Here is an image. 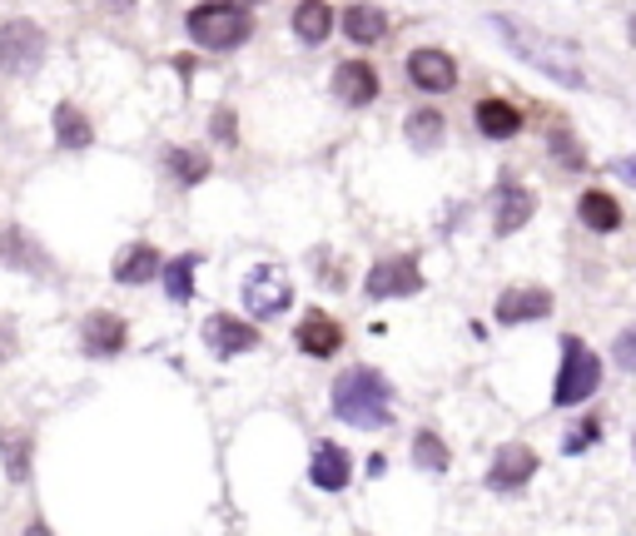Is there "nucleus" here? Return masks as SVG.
I'll return each instance as SVG.
<instances>
[{
	"label": "nucleus",
	"mask_w": 636,
	"mask_h": 536,
	"mask_svg": "<svg viewBox=\"0 0 636 536\" xmlns=\"http://www.w3.org/2000/svg\"><path fill=\"white\" fill-rule=\"evenodd\" d=\"M493 30L503 36V46L512 50V55L527 60L532 71H543L547 80L567 85V90H582V85H587V75H582V55L567 46V40L547 36V30L518 21V15H493Z\"/></svg>",
	"instance_id": "nucleus-1"
},
{
	"label": "nucleus",
	"mask_w": 636,
	"mask_h": 536,
	"mask_svg": "<svg viewBox=\"0 0 636 536\" xmlns=\"http://www.w3.org/2000/svg\"><path fill=\"white\" fill-rule=\"evenodd\" d=\"M333 412H339V422H348V427H389L393 422V387L383 373H373V368H348V373L333 383Z\"/></svg>",
	"instance_id": "nucleus-2"
},
{
	"label": "nucleus",
	"mask_w": 636,
	"mask_h": 536,
	"mask_svg": "<svg viewBox=\"0 0 636 536\" xmlns=\"http://www.w3.org/2000/svg\"><path fill=\"white\" fill-rule=\"evenodd\" d=\"M244 5H254V0H204V5H194V11L185 15V30L189 40L200 50H239L249 40V30H254V21H249Z\"/></svg>",
	"instance_id": "nucleus-3"
},
{
	"label": "nucleus",
	"mask_w": 636,
	"mask_h": 536,
	"mask_svg": "<svg viewBox=\"0 0 636 536\" xmlns=\"http://www.w3.org/2000/svg\"><path fill=\"white\" fill-rule=\"evenodd\" d=\"M597 387H601L597 353H592L582 339H562V373H557L552 403H557V408H577V403H587Z\"/></svg>",
	"instance_id": "nucleus-4"
},
{
	"label": "nucleus",
	"mask_w": 636,
	"mask_h": 536,
	"mask_svg": "<svg viewBox=\"0 0 636 536\" xmlns=\"http://www.w3.org/2000/svg\"><path fill=\"white\" fill-rule=\"evenodd\" d=\"M46 65V30L36 21H5L0 25V71L36 75Z\"/></svg>",
	"instance_id": "nucleus-5"
},
{
	"label": "nucleus",
	"mask_w": 636,
	"mask_h": 536,
	"mask_svg": "<svg viewBox=\"0 0 636 536\" xmlns=\"http://www.w3.org/2000/svg\"><path fill=\"white\" fill-rule=\"evenodd\" d=\"M289 304H294V283H289V273H283L279 264L249 268V279H244V308L249 314L254 318H279Z\"/></svg>",
	"instance_id": "nucleus-6"
},
{
	"label": "nucleus",
	"mask_w": 636,
	"mask_h": 536,
	"mask_svg": "<svg viewBox=\"0 0 636 536\" xmlns=\"http://www.w3.org/2000/svg\"><path fill=\"white\" fill-rule=\"evenodd\" d=\"M423 289V268H418V258H383V264H373V273H368L364 293L368 298H408V293Z\"/></svg>",
	"instance_id": "nucleus-7"
},
{
	"label": "nucleus",
	"mask_w": 636,
	"mask_h": 536,
	"mask_svg": "<svg viewBox=\"0 0 636 536\" xmlns=\"http://www.w3.org/2000/svg\"><path fill=\"white\" fill-rule=\"evenodd\" d=\"M532 477H537V452H532L527 443L497 447L493 472H487V487L493 492H518V487H527Z\"/></svg>",
	"instance_id": "nucleus-8"
},
{
	"label": "nucleus",
	"mask_w": 636,
	"mask_h": 536,
	"mask_svg": "<svg viewBox=\"0 0 636 536\" xmlns=\"http://www.w3.org/2000/svg\"><path fill=\"white\" fill-rule=\"evenodd\" d=\"M408 80L418 90H433V94H448L458 85V60L448 50H412L408 55Z\"/></svg>",
	"instance_id": "nucleus-9"
},
{
	"label": "nucleus",
	"mask_w": 636,
	"mask_h": 536,
	"mask_svg": "<svg viewBox=\"0 0 636 536\" xmlns=\"http://www.w3.org/2000/svg\"><path fill=\"white\" fill-rule=\"evenodd\" d=\"M204 343H209V353H219V358H239V353L259 348V328L239 323V318H229V314H214V318H204Z\"/></svg>",
	"instance_id": "nucleus-10"
},
{
	"label": "nucleus",
	"mask_w": 636,
	"mask_h": 536,
	"mask_svg": "<svg viewBox=\"0 0 636 536\" xmlns=\"http://www.w3.org/2000/svg\"><path fill=\"white\" fill-rule=\"evenodd\" d=\"M537 214V199H532V189H522L518 179H503L497 184V214H493V229L497 233H518L522 224Z\"/></svg>",
	"instance_id": "nucleus-11"
},
{
	"label": "nucleus",
	"mask_w": 636,
	"mask_h": 536,
	"mask_svg": "<svg viewBox=\"0 0 636 536\" xmlns=\"http://www.w3.org/2000/svg\"><path fill=\"white\" fill-rule=\"evenodd\" d=\"M308 477H314V487H323V492H343L348 477H354V457L343 452L339 443H318L314 462H308Z\"/></svg>",
	"instance_id": "nucleus-12"
},
{
	"label": "nucleus",
	"mask_w": 636,
	"mask_h": 536,
	"mask_svg": "<svg viewBox=\"0 0 636 536\" xmlns=\"http://www.w3.org/2000/svg\"><path fill=\"white\" fill-rule=\"evenodd\" d=\"M552 314V293L547 289H507L497 298V323H537Z\"/></svg>",
	"instance_id": "nucleus-13"
},
{
	"label": "nucleus",
	"mask_w": 636,
	"mask_h": 536,
	"mask_svg": "<svg viewBox=\"0 0 636 536\" xmlns=\"http://www.w3.org/2000/svg\"><path fill=\"white\" fill-rule=\"evenodd\" d=\"M333 90H339L343 105L364 110L378 100V71L364 65V60H348V65H339V75H333Z\"/></svg>",
	"instance_id": "nucleus-14"
},
{
	"label": "nucleus",
	"mask_w": 636,
	"mask_h": 536,
	"mask_svg": "<svg viewBox=\"0 0 636 536\" xmlns=\"http://www.w3.org/2000/svg\"><path fill=\"white\" fill-rule=\"evenodd\" d=\"M294 343L308 353V358H333V353L343 348V328L333 323L329 314H308L304 323H298Z\"/></svg>",
	"instance_id": "nucleus-15"
},
{
	"label": "nucleus",
	"mask_w": 636,
	"mask_h": 536,
	"mask_svg": "<svg viewBox=\"0 0 636 536\" xmlns=\"http://www.w3.org/2000/svg\"><path fill=\"white\" fill-rule=\"evenodd\" d=\"M80 343L94 358H115V353L125 348V323H119L115 314H90L80 328Z\"/></svg>",
	"instance_id": "nucleus-16"
},
{
	"label": "nucleus",
	"mask_w": 636,
	"mask_h": 536,
	"mask_svg": "<svg viewBox=\"0 0 636 536\" xmlns=\"http://www.w3.org/2000/svg\"><path fill=\"white\" fill-rule=\"evenodd\" d=\"M165 273V258L154 254L150 244H135L125 248V254L115 258V283H125V289H135V283H150Z\"/></svg>",
	"instance_id": "nucleus-17"
},
{
	"label": "nucleus",
	"mask_w": 636,
	"mask_h": 536,
	"mask_svg": "<svg viewBox=\"0 0 636 536\" xmlns=\"http://www.w3.org/2000/svg\"><path fill=\"white\" fill-rule=\"evenodd\" d=\"M343 36L354 40V46H378V40L389 36V15L378 11V5H364V0H358V5L343 11Z\"/></svg>",
	"instance_id": "nucleus-18"
},
{
	"label": "nucleus",
	"mask_w": 636,
	"mask_h": 536,
	"mask_svg": "<svg viewBox=\"0 0 636 536\" xmlns=\"http://www.w3.org/2000/svg\"><path fill=\"white\" fill-rule=\"evenodd\" d=\"M478 129H483L487 140H512L522 129V110L512 100H483L478 105Z\"/></svg>",
	"instance_id": "nucleus-19"
},
{
	"label": "nucleus",
	"mask_w": 636,
	"mask_h": 536,
	"mask_svg": "<svg viewBox=\"0 0 636 536\" xmlns=\"http://www.w3.org/2000/svg\"><path fill=\"white\" fill-rule=\"evenodd\" d=\"M577 214H582V224H587L592 233H616L622 229V209H616V199L607 194V189H587L582 204H577Z\"/></svg>",
	"instance_id": "nucleus-20"
},
{
	"label": "nucleus",
	"mask_w": 636,
	"mask_h": 536,
	"mask_svg": "<svg viewBox=\"0 0 636 536\" xmlns=\"http://www.w3.org/2000/svg\"><path fill=\"white\" fill-rule=\"evenodd\" d=\"M55 140H60V150H90V144H94V125L85 119V110H75V105H60L55 110Z\"/></svg>",
	"instance_id": "nucleus-21"
},
{
	"label": "nucleus",
	"mask_w": 636,
	"mask_h": 536,
	"mask_svg": "<svg viewBox=\"0 0 636 536\" xmlns=\"http://www.w3.org/2000/svg\"><path fill=\"white\" fill-rule=\"evenodd\" d=\"M294 30H298L304 46H323L329 30H333V11L323 5V0H304V5L294 11Z\"/></svg>",
	"instance_id": "nucleus-22"
},
{
	"label": "nucleus",
	"mask_w": 636,
	"mask_h": 536,
	"mask_svg": "<svg viewBox=\"0 0 636 536\" xmlns=\"http://www.w3.org/2000/svg\"><path fill=\"white\" fill-rule=\"evenodd\" d=\"M403 135H408L412 150H437V144H443V115H437V110H412Z\"/></svg>",
	"instance_id": "nucleus-23"
},
{
	"label": "nucleus",
	"mask_w": 636,
	"mask_h": 536,
	"mask_svg": "<svg viewBox=\"0 0 636 536\" xmlns=\"http://www.w3.org/2000/svg\"><path fill=\"white\" fill-rule=\"evenodd\" d=\"M194 268H200V254H185V258H175V264H165V293L175 298V304H189L194 298Z\"/></svg>",
	"instance_id": "nucleus-24"
},
{
	"label": "nucleus",
	"mask_w": 636,
	"mask_h": 536,
	"mask_svg": "<svg viewBox=\"0 0 636 536\" xmlns=\"http://www.w3.org/2000/svg\"><path fill=\"white\" fill-rule=\"evenodd\" d=\"M169 169H175L179 184H204L209 179V154L204 150H169Z\"/></svg>",
	"instance_id": "nucleus-25"
},
{
	"label": "nucleus",
	"mask_w": 636,
	"mask_h": 536,
	"mask_svg": "<svg viewBox=\"0 0 636 536\" xmlns=\"http://www.w3.org/2000/svg\"><path fill=\"white\" fill-rule=\"evenodd\" d=\"M547 140H552V159L562 164V169H582V164H587L582 144L572 140V129H567L562 119H552V125H547Z\"/></svg>",
	"instance_id": "nucleus-26"
},
{
	"label": "nucleus",
	"mask_w": 636,
	"mask_h": 536,
	"mask_svg": "<svg viewBox=\"0 0 636 536\" xmlns=\"http://www.w3.org/2000/svg\"><path fill=\"white\" fill-rule=\"evenodd\" d=\"M412 462L428 467V472H448V447H443V437H437V432H418V437H412Z\"/></svg>",
	"instance_id": "nucleus-27"
},
{
	"label": "nucleus",
	"mask_w": 636,
	"mask_h": 536,
	"mask_svg": "<svg viewBox=\"0 0 636 536\" xmlns=\"http://www.w3.org/2000/svg\"><path fill=\"white\" fill-rule=\"evenodd\" d=\"M612 353H616V368H626V373H636V323H632V328H622V333H616Z\"/></svg>",
	"instance_id": "nucleus-28"
},
{
	"label": "nucleus",
	"mask_w": 636,
	"mask_h": 536,
	"mask_svg": "<svg viewBox=\"0 0 636 536\" xmlns=\"http://www.w3.org/2000/svg\"><path fill=\"white\" fill-rule=\"evenodd\" d=\"M209 135L214 140H225V144H234V110H219V115L209 119Z\"/></svg>",
	"instance_id": "nucleus-29"
},
{
	"label": "nucleus",
	"mask_w": 636,
	"mask_h": 536,
	"mask_svg": "<svg viewBox=\"0 0 636 536\" xmlns=\"http://www.w3.org/2000/svg\"><path fill=\"white\" fill-rule=\"evenodd\" d=\"M597 427L601 422H587V432H572V437H567V452H582V447L597 443Z\"/></svg>",
	"instance_id": "nucleus-30"
},
{
	"label": "nucleus",
	"mask_w": 636,
	"mask_h": 536,
	"mask_svg": "<svg viewBox=\"0 0 636 536\" xmlns=\"http://www.w3.org/2000/svg\"><path fill=\"white\" fill-rule=\"evenodd\" d=\"M612 175L622 179V184L636 189V154H632V159H612Z\"/></svg>",
	"instance_id": "nucleus-31"
},
{
	"label": "nucleus",
	"mask_w": 636,
	"mask_h": 536,
	"mask_svg": "<svg viewBox=\"0 0 636 536\" xmlns=\"http://www.w3.org/2000/svg\"><path fill=\"white\" fill-rule=\"evenodd\" d=\"M110 11H130V0H110Z\"/></svg>",
	"instance_id": "nucleus-32"
},
{
	"label": "nucleus",
	"mask_w": 636,
	"mask_h": 536,
	"mask_svg": "<svg viewBox=\"0 0 636 536\" xmlns=\"http://www.w3.org/2000/svg\"><path fill=\"white\" fill-rule=\"evenodd\" d=\"M632 40H636V15H632Z\"/></svg>",
	"instance_id": "nucleus-33"
}]
</instances>
